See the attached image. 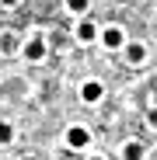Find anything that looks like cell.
Masks as SVG:
<instances>
[{"label":"cell","instance_id":"obj_1","mask_svg":"<svg viewBox=\"0 0 157 160\" xmlns=\"http://www.w3.org/2000/svg\"><path fill=\"white\" fill-rule=\"evenodd\" d=\"M66 143H70L73 150H81V146H87V143H91V132H87L84 125H73V129L66 132Z\"/></svg>","mask_w":157,"mask_h":160},{"label":"cell","instance_id":"obj_2","mask_svg":"<svg viewBox=\"0 0 157 160\" xmlns=\"http://www.w3.org/2000/svg\"><path fill=\"white\" fill-rule=\"evenodd\" d=\"M81 94H84V101H98V98L105 94V87L98 84V80H87V84H84V91H81Z\"/></svg>","mask_w":157,"mask_h":160},{"label":"cell","instance_id":"obj_3","mask_svg":"<svg viewBox=\"0 0 157 160\" xmlns=\"http://www.w3.org/2000/svg\"><path fill=\"white\" fill-rule=\"evenodd\" d=\"M94 35H98L94 21H81V28H77V38H81V42H94Z\"/></svg>","mask_w":157,"mask_h":160},{"label":"cell","instance_id":"obj_4","mask_svg":"<svg viewBox=\"0 0 157 160\" xmlns=\"http://www.w3.org/2000/svg\"><path fill=\"white\" fill-rule=\"evenodd\" d=\"M24 56H28V59H42V56H45V42H42V38L28 42V49H24Z\"/></svg>","mask_w":157,"mask_h":160},{"label":"cell","instance_id":"obj_5","mask_svg":"<svg viewBox=\"0 0 157 160\" xmlns=\"http://www.w3.org/2000/svg\"><path fill=\"white\" fill-rule=\"evenodd\" d=\"M101 38H105V45H108V49H119V45H122V32H119V28H108Z\"/></svg>","mask_w":157,"mask_h":160},{"label":"cell","instance_id":"obj_6","mask_svg":"<svg viewBox=\"0 0 157 160\" xmlns=\"http://www.w3.org/2000/svg\"><path fill=\"white\" fill-rule=\"evenodd\" d=\"M143 56H147L143 45H126V59H129V63H143Z\"/></svg>","mask_w":157,"mask_h":160},{"label":"cell","instance_id":"obj_7","mask_svg":"<svg viewBox=\"0 0 157 160\" xmlns=\"http://www.w3.org/2000/svg\"><path fill=\"white\" fill-rule=\"evenodd\" d=\"M122 157H126V160H140V157H143V146H140V143H129V146L122 150Z\"/></svg>","mask_w":157,"mask_h":160},{"label":"cell","instance_id":"obj_8","mask_svg":"<svg viewBox=\"0 0 157 160\" xmlns=\"http://www.w3.org/2000/svg\"><path fill=\"white\" fill-rule=\"evenodd\" d=\"M11 139H14V129L7 122H0V143H11Z\"/></svg>","mask_w":157,"mask_h":160},{"label":"cell","instance_id":"obj_9","mask_svg":"<svg viewBox=\"0 0 157 160\" xmlns=\"http://www.w3.org/2000/svg\"><path fill=\"white\" fill-rule=\"evenodd\" d=\"M70 11H77V14L87 11V0H70Z\"/></svg>","mask_w":157,"mask_h":160},{"label":"cell","instance_id":"obj_10","mask_svg":"<svg viewBox=\"0 0 157 160\" xmlns=\"http://www.w3.org/2000/svg\"><path fill=\"white\" fill-rule=\"evenodd\" d=\"M147 118H150V125H157V112H150V115H147Z\"/></svg>","mask_w":157,"mask_h":160},{"label":"cell","instance_id":"obj_11","mask_svg":"<svg viewBox=\"0 0 157 160\" xmlns=\"http://www.w3.org/2000/svg\"><path fill=\"white\" fill-rule=\"evenodd\" d=\"M0 4H7V7H14V4H18V0H0Z\"/></svg>","mask_w":157,"mask_h":160},{"label":"cell","instance_id":"obj_12","mask_svg":"<svg viewBox=\"0 0 157 160\" xmlns=\"http://www.w3.org/2000/svg\"><path fill=\"white\" fill-rule=\"evenodd\" d=\"M91 160H101V157H91Z\"/></svg>","mask_w":157,"mask_h":160},{"label":"cell","instance_id":"obj_13","mask_svg":"<svg viewBox=\"0 0 157 160\" xmlns=\"http://www.w3.org/2000/svg\"><path fill=\"white\" fill-rule=\"evenodd\" d=\"M28 160H32V157H28Z\"/></svg>","mask_w":157,"mask_h":160}]
</instances>
